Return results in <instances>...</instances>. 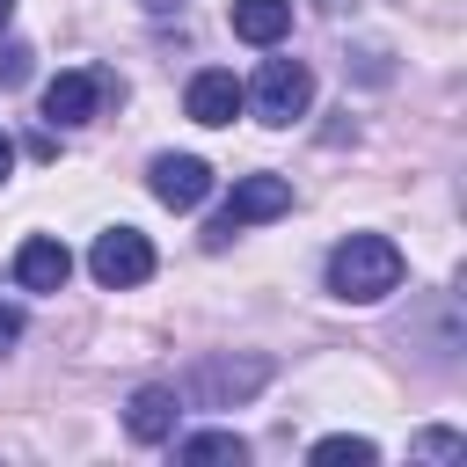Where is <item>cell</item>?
Listing matches in <instances>:
<instances>
[{
	"label": "cell",
	"mask_w": 467,
	"mask_h": 467,
	"mask_svg": "<svg viewBox=\"0 0 467 467\" xmlns=\"http://www.w3.org/2000/svg\"><path fill=\"white\" fill-rule=\"evenodd\" d=\"M182 109H190L197 124H234V109H241V80H234V73H219V66H204V73L190 80Z\"/></svg>",
	"instance_id": "cell-9"
},
{
	"label": "cell",
	"mask_w": 467,
	"mask_h": 467,
	"mask_svg": "<svg viewBox=\"0 0 467 467\" xmlns=\"http://www.w3.org/2000/svg\"><path fill=\"white\" fill-rule=\"evenodd\" d=\"M124 431H131L139 445L175 438V387H139V394H131V409H124Z\"/></svg>",
	"instance_id": "cell-10"
},
{
	"label": "cell",
	"mask_w": 467,
	"mask_h": 467,
	"mask_svg": "<svg viewBox=\"0 0 467 467\" xmlns=\"http://www.w3.org/2000/svg\"><path fill=\"white\" fill-rule=\"evenodd\" d=\"M241 102H255L263 124H292V117H306V102H314V73H306L299 58H263V73H255V88H248Z\"/></svg>",
	"instance_id": "cell-2"
},
{
	"label": "cell",
	"mask_w": 467,
	"mask_h": 467,
	"mask_svg": "<svg viewBox=\"0 0 467 467\" xmlns=\"http://www.w3.org/2000/svg\"><path fill=\"white\" fill-rule=\"evenodd\" d=\"M401 285V248L387 241V234H350L336 255H328V292L336 299H387Z\"/></svg>",
	"instance_id": "cell-1"
},
{
	"label": "cell",
	"mask_w": 467,
	"mask_h": 467,
	"mask_svg": "<svg viewBox=\"0 0 467 467\" xmlns=\"http://www.w3.org/2000/svg\"><path fill=\"white\" fill-rule=\"evenodd\" d=\"M234 36L241 44H285L292 36V0H234Z\"/></svg>",
	"instance_id": "cell-11"
},
{
	"label": "cell",
	"mask_w": 467,
	"mask_h": 467,
	"mask_svg": "<svg viewBox=\"0 0 467 467\" xmlns=\"http://www.w3.org/2000/svg\"><path fill=\"white\" fill-rule=\"evenodd\" d=\"M423 452H438V460H452V452H460V438H452V431H431V438H423Z\"/></svg>",
	"instance_id": "cell-15"
},
{
	"label": "cell",
	"mask_w": 467,
	"mask_h": 467,
	"mask_svg": "<svg viewBox=\"0 0 467 467\" xmlns=\"http://www.w3.org/2000/svg\"><path fill=\"white\" fill-rule=\"evenodd\" d=\"M66 277H73V255H66V241L36 234V241H22V248H15V285H22V292H58Z\"/></svg>",
	"instance_id": "cell-8"
},
{
	"label": "cell",
	"mask_w": 467,
	"mask_h": 467,
	"mask_svg": "<svg viewBox=\"0 0 467 467\" xmlns=\"http://www.w3.org/2000/svg\"><path fill=\"white\" fill-rule=\"evenodd\" d=\"M277 212H292V182H285V175H241L234 197H226V212H219V226H212V241H226L234 226L277 219Z\"/></svg>",
	"instance_id": "cell-4"
},
{
	"label": "cell",
	"mask_w": 467,
	"mask_h": 467,
	"mask_svg": "<svg viewBox=\"0 0 467 467\" xmlns=\"http://www.w3.org/2000/svg\"><path fill=\"white\" fill-rule=\"evenodd\" d=\"M314 460H321V467H343V460H350V467H372V460H379V445H372V438H321V445H314Z\"/></svg>",
	"instance_id": "cell-13"
},
{
	"label": "cell",
	"mask_w": 467,
	"mask_h": 467,
	"mask_svg": "<svg viewBox=\"0 0 467 467\" xmlns=\"http://www.w3.org/2000/svg\"><path fill=\"white\" fill-rule=\"evenodd\" d=\"M88 270H95V285H109V292L146 285V277H153V241H146L139 226H109V234H95Z\"/></svg>",
	"instance_id": "cell-3"
},
{
	"label": "cell",
	"mask_w": 467,
	"mask_h": 467,
	"mask_svg": "<svg viewBox=\"0 0 467 467\" xmlns=\"http://www.w3.org/2000/svg\"><path fill=\"white\" fill-rule=\"evenodd\" d=\"M102 95H109V73L73 66V73H58V80L44 88V117H51V124H88V117L102 109Z\"/></svg>",
	"instance_id": "cell-6"
},
{
	"label": "cell",
	"mask_w": 467,
	"mask_h": 467,
	"mask_svg": "<svg viewBox=\"0 0 467 467\" xmlns=\"http://www.w3.org/2000/svg\"><path fill=\"white\" fill-rule=\"evenodd\" d=\"M7 168H15V146H7V131H0V182H7Z\"/></svg>",
	"instance_id": "cell-17"
},
{
	"label": "cell",
	"mask_w": 467,
	"mask_h": 467,
	"mask_svg": "<svg viewBox=\"0 0 467 467\" xmlns=\"http://www.w3.org/2000/svg\"><path fill=\"white\" fill-rule=\"evenodd\" d=\"M15 336H22V314H15V306H0V343H15Z\"/></svg>",
	"instance_id": "cell-16"
},
{
	"label": "cell",
	"mask_w": 467,
	"mask_h": 467,
	"mask_svg": "<svg viewBox=\"0 0 467 467\" xmlns=\"http://www.w3.org/2000/svg\"><path fill=\"white\" fill-rule=\"evenodd\" d=\"M241 452H248V445H241L234 431H197V438L175 445V460H190V467H212V460H234V467H241Z\"/></svg>",
	"instance_id": "cell-12"
},
{
	"label": "cell",
	"mask_w": 467,
	"mask_h": 467,
	"mask_svg": "<svg viewBox=\"0 0 467 467\" xmlns=\"http://www.w3.org/2000/svg\"><path fill=\"white\" fill-rule=\"evenodd\" d=\"M153 197L168 204V212H197L204 197H212V168L197 161V153H153Z\"/></svg>",
	"instance_id": "cell-5"
},
{
	"label": "cell",
	"mask_w": 467,
	"mask_h": 467,
	"mask_svg": "<svg viewBox=\"0 0 467 467\" xmlns=\"http://www.w3.org/2000/svg\"><path fill=\"white\" fill-rule=\"evenodd\" d=\"M139 7H146V15H168V7H175V0H139Z\"/></svg>",
	"instance_id": "cell-18"
},
{
	"label": "cell",
	"mask_w": 467,
	"mask_h": 467,
	"mask_svg": "<svg viewBox=\"0 0 467 467\" xmlns=\"http://www.w3.org/2000/svg\"><path fill=\"white\" fill-rule=\"evenodd\" d=\"M263 379H270V365H263V358H241V365H226V358H204V365L190 372V394L219 409V401H241V394H255Z\"/></svg>",
	"instance_id": "cell-7"
},
{
	"label": "cell",
	"mask_w": 467,
	"mask_h": 467,
	"mask_svg": "<svg viewBox=\"0 0 467 467\" xmlns=\"http://www.w3.org/2000/svg\"><path fill=\"white\" fill-rule=\"evenodd\" d=\"M7 22H15V0H0V29H7Z\"/></svg>",
	"instance_id": "cell-19"
},
{
	"label": "cell",
	"mask_w": 467,
	"mask_h": 467,
	"mask_svg": "<svg viewBox=\"0 0 467 467\" xmlns=\"http://www.w3.org/2000/svg\"><path fill=\"white\" fill-rule=\"evenodd\" d=\"M29 58H36V51H29V44H7V51H0V95H7V88H22V80H29Z\"/></svg>",
	"instance_id": "cell-14"
}]
</instances>
